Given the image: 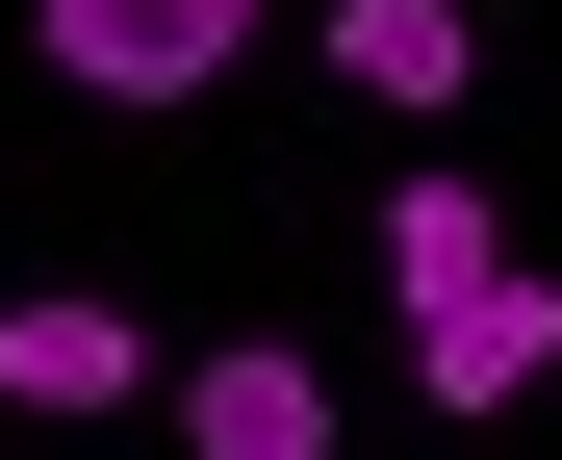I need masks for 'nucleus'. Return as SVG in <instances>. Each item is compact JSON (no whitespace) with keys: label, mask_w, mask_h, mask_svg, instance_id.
<instances>
[{"label":"nucleus","mask_w":562,"mask_h":460,"mask_svg":"<svg viewBox=\"0 0 562 460\" xmlns=\"http://www.w3.org/2000/svg\"><path fill=\"white\" fill-rule=\"evenodd\" d=\"M384 307H409V384H435L460 435L562 384V282L486 256V179H409V205H384Z\"/></svg>","instance_id":"obj_1"},{"label":"nucleus","mask_w":562,"mask_h":460,"mask_svg":"<svg viewBox=\"0 0 562 460\" xmlns=\"http://www.w3.org/2000/svg\"><path fill=\"white\" fill-rule=\"evenodd\" d=\"M231 26H256V0H52V77H77V103H205Z\"/></svg>","instance_id":"obj_2"},{"label":"nucleus","mask_w":562,"mask_h":460,"mask_svg":"<svg viewBox=\"0 0 562 460\" xmlns=\"http://www.w3.org/2000/svg\"><path fill=\"white\" fill-rule=\"evenodd\" d=\"M179 435H205V460H333V358H307V333L179 358Z\"/></svg>","instance_id":"obj_3"},{"label":"nucleus","mask_w":562,"mask_h":460,"mask_svg":"<svg viewBox=\"0 0 562 460\" xmlns=\"http://www.w3.org/2000/svg\"><path fill=\"white\" fill-rule=\"evenodd\" d=\"M128 384H154V333L103 282H26V307H0V409H128Z\"/></svg>","instance_id":"obj_4"},{"label":"nucleus","mask_w":562,"mask_h":460,"mask_svg":"<svg viewBox=\"0 0 562 460\" xmlns=\"http://www.w3.org/2000/svg\"><path fill=\"white\" fill-rule=\"evenodd\" d=\"M333 77H358V103H409V128H460L486 26H460V0H333Z\"/></svg>","instance_id":"obj_5"}]
</instances>
